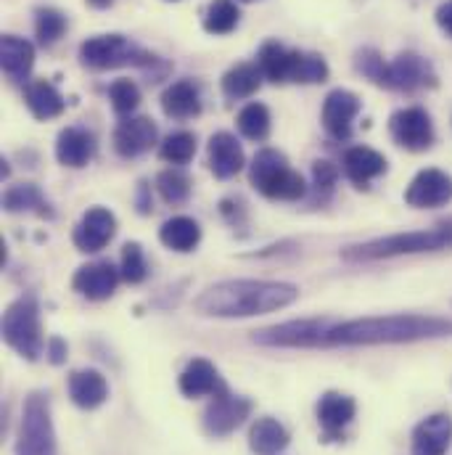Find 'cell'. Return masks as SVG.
Masks as SVG:
<instances>
[{
	"label": "cell",
	"instance_id": "1",
	"mask_svg": "<svg viewBox=\"0 0 452 455\" xmlns=\"http://www.w3.org/2000/svg\"><path fill=\"white\" fill-rule=\"evenodd\" d=\"M452 321L434 315H381L357 321H329L321 347H370V344H408V341L450 337Z\"/></svg>",
	"mask_w": 452,
	"mask_h": 455
},
{
	"label": "cell",
	"instance_id": "2",
	"mask_svg": "<svg viewBox=\"0 0 452 455\" xmlns=\"http://www.w3.org/2000/svg\"><path fill=\"white\" fill-rule=\"evenodd\" d=\"M299 289L283 281H223L204 289L194 307L204 318H254L289 307Z\"/></svg>",
	"mask_w": 452,
	"mask_h": 455
},
{
	"label": "cell",
	"instance_id": "3",
	"mask_svg": "<svg viewBox=\"0 0 452 455\" xmlns=\"http://www.w3.org/2000/svg\"><path fill=\"white\" fill-rule=\"evenodd\" d=\"M452 246V220L437 223L426 230H410V233H394L386 238H376L368 243H357L344 249V259H386V257H402V254H421V251H440Z\"/></svg>",
	"mask_w": 452,
	"mask_h": 455
},
{
	"label": "cell",
	"instance_id": "4",
	"mask_svg": "<svg viewBox=\"0 0 452 455\" xmlns=\"http://www.w3.org/2000/svg\"><path fill=\"white\" fill-rule=\"evenodd\" d=\"M251 183L259 194H265L267 199H283V202H294L299 196H305L307 186L305 178L289 167L286 156L275 148H262L254 162H251Z\"/></svg>",
	"mask_w": 452,
	"mask_h": 455
},
{
	"label": "cell",
	"instance_id": "5",
	"mask_svg": "<svg viewBox=\"0 0 452 455\" xmlns=\"http://www.w3.org/2000/svg\"><path fill=\"white\" fill-rule=\"evenodd\" d=\"M80 59L91 69H119V67H140L148 69L159 59L148 51H143L138 43H132L124 35H99L80 45Z\"/></svg>",
	"mask_w": 452,
	"mask_h": 455
},
{
	"label": "cell",
	"instance_id": "6",
	"mask_svg": "<svg viewBox=\"0 0 452 455\" xmlns=\"http://www.w3.org/2000/svg\"><path fill=\"white\" fill-rule=\"evenodd\" d=\"M16 455H59L51 403L43 392H32L24 400L19 437H16Z\"/></svg>",
	"mask_w": 452,
	"mask_h": 455
},
{
	"label": "cell",
	"instance_id": "7",
	"mask_svg": "<svg viewBox=\"0 0 452 455\" xmlns=\"http://www.w3.org/2000/svg\"><path fill=\"white\" fill-rule=\"evenodd\" d=\"M3 339L27 360H37L43 355V334H40V310L35 299H16L3 315Z\"/></svg>",
	"mask_w": 452,
	"mask_h": 455
},
{
	"label": "cell",
	"instance_id": "8",
	"mask_svg": "<svg viewBox=\"0 0 452 455\" xmlns=\"http://www.w3.org/2000/svg\"><path fill=\"white\" fill-rule=\"evenodd\" d=\"M378 85L389 88V91L416 93V91L434 88L437 85V72H434V67L424 56L408 51V53H400L394 61L384 64Z\"/></svg>",
	"mask_w": 452,
	"mask_h": 455
},
{
	"label": "cell",
	"instance_id": "9",
	"mask_svg": "<svg viewBox=\"0 0 452 455\" xmlns=\"http://www.w3.org/2000/svg\"><path fill=\"white\" fill-rule=\"evenodd\" d=\"M329 326V318H310V321H289L273 329L254 331L251 341L262 347H321V337Z\"/></svg>",
	"mask_w": 452,
	"mask_h": 455
},
{
	"label": "cell",
	"instance_id": "10",
	"mask_svg": "<svg viewBox=\"0 0 452 455\" xmlns=\"http://www.w3.org/2000/svg\"><path fill=\"white\" fill-rule=\"evenodd\" d=\"M389 130H392V138L408 148V151H424L434 143V124H432V116L418 109V107H410V109H400V112L392 114L389 119Z\"/></svg>",
	"mask_w": 452,
	"mask_h": 455
},
{
	"label": "cell",
	"instance_id": "11",
	"mask_svg": "<svg viewBox=\"0 0 452 455\" xmlns=\"http://www.w3.org/2000/svg\"><path fill=\"white\" fill-rule=\"evenodd\" d=\"M249 413H251V403L246 397L230 395L226 389L204 411V429L212 437H227L230 432H235L249 419Z\"/></svg>",
	"mask_w": 452,
	"mask_h": 455
},
{
	"label": "cell",
	"instance_id": "12",
	"mask_svg": "<svg viewBox=\"0 0 452 455\" xmlns=\"http://www.w3.org/2000/svg\"><path fill=\"white\" fill-rule=\"evenodd\" d=\"M159 138V130L154 124V119L148 116H127L116 124L114 130V148L119 156L132 159L146 154Z\"/></svg>",
	"mask_w": 452,
	"mask_h": 455
},
{
	"label": "cell",
	"instance_id": "13",
	"mask_svg": "<svg viewBox=\"0 0 452 455\" xmlns=\"http://www.w3.org/2000/svg\"><path fill=\"white\" fill-rule=\"evenodd\" d=\"M405 199L410 207H418V210L442 207L452 199V178L442 170H424L410 183Z\"/></svg>",
	"mask_w": 452,
	"mask_h": 455
},
{
	"label": "cell",
	"instance_id": "14",
	"mask_svg": "<svg viewBox=\"0 0 452 455\" xmlns=\"http://www.w3.org/2000/svg\"><path fill=\"white\" fill-rule=\"evenodd\" d=\"M119 278H122V273L114 267L112 262H91L75 273L72 286L77 294H83L93 302H101V299H109L116 291Z\"/></svg>",
	"mask_w": 452,
	"mask_h": 455
},
{
	"label": "cell",
	"instance_id": "15",
	"mask_svg": "<svg viewBox=\"0 0 452 455\" xmlns=\"http://www.w3.org/2000/svg\"><path fill=\"white\" fill-rule=\"evenodd\" d=\"M116 233V220L109 210L93 207L83 215L80 226L75 228V243L80 251H101Z\"/></svg>",
	"mask_w": 452,
	"mask_h": 455
},
{
	"label": "cell",
	"instance_id": "16",
	"mask_svg": "<svg viewBox=\"0 0 452 455\" xmlns=\"http://www.w3.org/2000/svg\"><path fill=\"white\" fill-rule=\"evenodd\" d=\"M452 443V419L448 413H434L421 421L413 432V455H445Z\"/></svg>",
	"mask_w": 452,
	"mask_h": 455
},
{
	"label": "cell",
	"instance_id": "17",
	"mask_svg": "<svg viewBox=\"0 0 452 455\" xmlns=\"http://www.w3.org/2000/svg\"><path fill=\"white\" fill-rule=\"evenodd\" d=\"M227 387L223 384L218 368H215L210 360H204V357L191 360V363L186 365V371L180 373V392H183L186 397H204V395L218 397V395H223Z\"/></svg>",
	"mask_w": 452,
	"mask_h": 455
},
{
	"label": "cell",
	"instance_id": "18",
	"mask_svg": "<svg viewBox=\"0 0 452 455\" xmlns=\"http://www.w3.org/2000/svg\"><path fill=\"white\" fill-rule=\"evenodd\" d=\"M357 112H360V101L354 93L334 91L326 96V104H323V124L337 140H346L352 135V122Z\"/></svg>",
	"mask_w": 452,
	"mask_h": 455
},
{
	"label": "cell",
	"instance_id": "19",
	"mask_svg": "<svg viewBox=\"0 0 452 455\" xmlns=\"http://www.w3.org/2000/svg\"><path fill=\"white\" fill-rule=\"evenodd\" d=\"M0 67L11 83H24L35 67V48L29 40L16 35L0 37Z\"/></svg>",
	"mask_w": 452,
	"mask_h": 455
},
{
	"label": "cell",
	"instance_id": "20",
	"mask_svg": "<svg viewBox=\"0 0 452 455\" xmlns=\"http://www.w3.org/2000/svg\"><path fill=\"white\" fill-rule=\"evenodd\" d=\"M354 411H357V405L352 397H346L341 392H326L318 403V421L323 427V435L329 440L339 437L341 432L352 424Z\"/></svg>",
	"mask_w": 452,
	"mask_h": 455
},
{
	"label": "cell",
	"instance_id": "21",
	"mask_svg": "<svg viewBox=\"0 0 452 455\" xmlns=\"http://www.w3.org/2000/svg\"><path fill=\"white\" fill-rule=\"evenodd\" d=\"M69 397H72V403H75L77 408L93 411V408H99V405L107 403V397H109V384H107V379H104L99 371H93V368H88V371H75V373L69 376Z\"/></svg>",
	"mask_w": 452,
	"mask_h": 455
},
{
	"label": "cell",
	"instance_id": "22",
	"mask_svg": "<svg viewBox=\"0 0 452 455\" xmlns=\"http://www.w3.org/2000/svg\"><path fill=\"white\" fill-rule=\"evenodd\" d=\"M96 154V140L88 130L80 127H67L59 132L56 140V159L64 167H85Z\"/></svg>",
	"mask_w": 452,
	"mask_h": 455
},
{
	"label": "cell",
	"instance_id": "23",
	"mask_svg": "<svg viewBox=\"0 0 452 455\" xmlns=\"http://www.w3.org/2000/svg\"><path fill=\"white\" fill-rule=\"evenodd\" d=\"M210 170L218 178H233L243 170V148L230 132H215L210 138Z\"/></svg>",
	"mask_w": 452,
	"mask_h": 455
},
{
	"label": "cell",
	"instance_id": "24",
	"mask_svg": "<svg viewBox=\"0 0 452 455\" xmlns=\"http://www.w3.org/2000/svg\"><path fill=\"white\" fill-rule=\"evenodd\" d=\"M162 109L172 119H191L202 112V93L194 80H178L162 93Z\"/></svg>",
	"mask_w": 452,
	"mask_h": 455
},
{
	"label": "cell",
	"instance_id": "25",
	"mask_svg": "<svg viewBox=\"0 0 452 455\" xmlns=\"http://www.w3.org/2000/svg\"><path fill=\"white\" fill-rule=\"evenodd\" d=\"M386 170V159L365 146H354L344 154V172L352 183L365 186Z\"/></svg>",
	"mask_w": 452,
	"mask_h": 455
},
{
	"label": "cell",
	"instance_id": "26",
	"mask_svg": "<svg viewBox=\"0 0 452 455\" xmlns=\"http://www.w3.org/2000/svg\"><path fill=\"white\" fill-rule=\"evenodd\" d=\"M289 432L281 421L262 416L254 421L251 432H249V445L257 455H278L289 448Z\"/></svg>",
	"mask_w": 452,
	"mask_h": 455
},
{
	"label": "cell",
	"instance_id": "27",
	"mask_svg": "<svg viewBox=\"0 0 452 455\" xmlns=\"http://www.w3.org/2000/svg\"><path fill=\"white\" fill-rule=\"evenodd\" d=\"M24 101H27V109L35 114L37 119H53V116L64 112V96L48 80L29 83L24 88Z\"/></svg>",
	"mask_w": 452,
	"mask_h": 455
},
{
	"label": "cell",
	"instance_id": "28",
	"mask_svg": "<svg viewBox=\"0 0 452 455\" xmlns=\"http://www.w3.org/2000/svg\"><path fill=\"white\" fill-rule=\"evenodd\" d=\"M291 64L294 51L283 48L281 43H265L257 56V67L265 80L270 83H291Z\"/></svg>",
	"mask_w": 452,
	"mask_h": 455
},
{
	"label": "cell",
	"instance_id": "29",
	"mask_svg": "<svg viewBox=\"0 0 452 455\" xmlns=\"http://www.w3.org/2000/svg\"><path fill=\"white\" fill-rule=\"evenodd\" d=\"M262 72L257 64H235L233 69H227L223 77V93L227 101H241L249 99L259 91L262 85Z\"/></svg>",
	"mask_w": 452,
	"mask_h": 455
},
{
	"label": "cell",
	"instance_id": "30",
	"mask_svg": "<svg viewBox=\"0 0 452 455\" xmlns=\"http://www.w3.org/2000/svg\"><path fill=\"white\" fill-rule=\"evenodd\" d=\"M159 238L164 246H170L175 251H191L202 238V228L191 218H172L162 226Z\"/></svg>",
	"mask_w": 452,
	"mask_h": 455
},
{
	"label": "cell",
	"instance_id": "31",
	"mask_svg": "<svg viewBox=\"0 0 452 455\" xmlns=\"http://www.w3.org/2000/svg\"><path fill=\"white\" fill-rule=\"evenodd\" d=\"M329 80V64L318 53H305L294 51V64H291V83L299 85H315Z\"/></svg>",
	"mask_w": 452,
	"mask_h": 455
},
{
	"label": "cell",
	"instance_id": "32",
	"mask_svg": "<svg viewBox=\"0 0 452 455\" xmlns=\"http://www.w3.org/2000/svg\"><path fill=\"white\" fill-rule=\"evenodd\" d=\"M8 212H37V215H51L48 202L35 186H16L5 194L3 199Z\"/></svg>",
	"mask_w": 452,
	"mask_h": 455
},
{
	"label": "cell",
	"instance_id": "33",
	"mask_svg": "<svg viewBox=\"0 0 452 455\" xmlns=\"http://www.w3.org/2000/svg\"><path fill=\"white\" fill-rule=\"evenodd\" d=\"M238 5L233 0H212L204 13V29L212 35H227L238 24Z\"/></svg>",
	"mask_w": 452,
	"mask_h": 455
},
{
	"label": "cell",
	"instance_id": "34",
	"mask_svg": "<svg viewBox=\"0 0 452 455\" xmlns=\"http://www.w3.org/2000/svg\"><path fill=\"white\" fill-rule=\"evenodd\" d=\"M159 154H162V159L170 162V164H186V162H191L194 154H196V135H194V132H186V130L172 132V135L164 138Z\"/></svg>",
	"mask_w": 452,
	"mask_h": 455
},
{
	"label": "cell",
	"instance_id": "35",
	"mask_svg": "<svg viewBox=\"0 0 452 455\" xmlns=\"http://www.w3.org/2000/svg\"><path fill=\"white\" fill-rule=\"evenodd\" d=\"M238 130L249 140H265L270 135V112L262 104H249L238 114Z\"/></svg>",
	"mask_w": 452,
	"mask_h": 455
},
{
	"label": "cell",
	"instance_id": "36",
	"mask_svg": "<svg viewBox=\"0 0 452 455\" xmlns=\"http://www.w3.org/2000/svg\"><path fill=\"white\" fill-rule=\"evenodd\" d=\"M67 32V16L56 8H37L35 13V35L40 45H53Z\"/></svg>",
	"mask_w": 452,
	"mask_h": 455
},
{
	"label": "cell",
	"instance_id": "37",
	"mask_svg": "<svg viewBox=\"0 0 452 455\" xmlns=\"http://www.w3.org/2000/svg\"><path fill=\"white\" fill-rule=\"evenodd\" d=\"M156 188H159L162 199L170 202V204H180V202H186L188 194H191V183H188V178H186L180 170H167V172H162L159 180H156Z\"/></svg>",
	"mask_w": 452,
	"mask_h": 455
},
{
	"label": "cell",
	"instance_id": "38",
	"mask_svg": "<svg viewBox=\"0 0 452 455\" xmlns=\"http://www.w3.org/2000/svg\"><path fill=\"white\" fill-rule=\"evenodd\" d=\"M109 99L116 114H132L140 104V91L132 80H114L109 85Z\"/></svg>",
	"mask_w": 452,
	"mask_h": 455
},
{
	"label": "cell",
	"instance_id": "39",
	"mask_svg": "<svg viewBox=\"0 0 452 455\" xmlns=\"http://www.w3.org/2000/svg\"><path fill=\"white\" fill-rule=\"evenodd\" d=\"M122 278L127 283H140L146 278V259H143V249L138 243H127L122 249V267H119Z\"/></svg>",
	"mask_w": 452,
	"mask_h": 455
},
{
	"label": "cell",
	"instance_id": "40",
	"mask_svg": "<svg viewBox=\"0 0 452 455\" xmlns=\"http://www.w3.org/2000/svg\"><path fill=\"white\" fill-rule=\"evenodd\" d=\"M313 175H315V186L318 191H331L334 183H337V167L331 162H315L313 164Z\"/></svg>",
	"mask_w": 452,
	"mask_h": 455
},
{
	"label": "cell",
	"instance_id": "41",
	"mask_svg": "<svg viewBox=\"0 0 452 455\" xmlns=\"http://www.w3.org/2000/svg\"><path fill=\"white\" fill-rule=\"evenodd\" d=\"M437 24L452 37V0L440 5V11H437Z\"/></svg>",
	"mask_w": 452,
	"mask_h": 455
},
{
	"label": "cell",
	"instance_id": "42",
	"mask_svg": "<svg viewBox=\"0 0 452 455\" xmlns=\"http://www.w3.org/2000/svg\"><path fill=\"white\" fill-rule=\"evenodd\" d=\"M48 352H51V363H56V365H59V363H64V355H67V344H64V341L56 337V339H51V344H48Z\"/></svg>",
	"mask_w": 452,
	"mask_h": 455
},
{
	"label": "cell",
	"instance_id": "43",
	"mask_svg": "<svg viewBox=\"0 0 452 455\" xmlns=\"http://www.w3.org/2000/svg\"><path fill=\"white\" fill-rule=\"evenodd\" d=\"M88 3H91L93 8H107V5H112L114 0H88Z\"/></svg>",
	"mask_w": 452,
	"mask_h": 455
},
{
	"label": "cell",
	"instance_id": "44",
	"mask_svg": "<svg viewBox=\"0 0 452 455\" xmlns=\"http://www.w3.org/2000/svg\"><path fill=\"white\" fill-rule=\"evenodd\" d=\"M243 3H249V0H243Z\"/></svg>",
	"mask_w": 452,
	"mask_h": 455
}]
</instances>
